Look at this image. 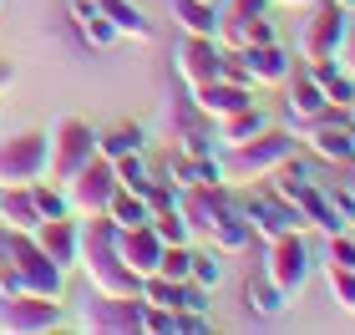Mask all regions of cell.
Instances as JSON below:
<instances>
[{"label": "cell", "mask_w": 355, "mask_h": 335, "mask_svg": "<svg viewBox=\"0 0 355 335\" xmlns=\"http://www.w3.org/2000/svg\"><path fill=\"white\" fill-rule=\"evenodd\" d=\"M10 82H15V67H10L6 56H0V92H10Z\"/></svg>", "instance_id": "ab89813d"}, {"label": "cell", "mask_w": 355, "mask_h": 335, "mask_svg": "<svg viewBox=\"0 0 355 335\" xmlns=\"http://www.w3.org/2000/svg\"><path fill=\"white\" fill-rule=\"evenodd\" d=\"M96 157V127L82 117H61L51 127V153H46V178L67 188L76 178V168H87Z\"/></svg>", "instance_id": "277c9868"}, {"label": "cell", "mask_w": 355, "mask_h": 335, "mask_svg": "<svg viewBox=\"0 0 355 335\" xmlns=\"http://www.w3.org/2000/svg\"><path fill=\"white\" fill-rule=\"evenodd\" d=\"M188 280H198V284H208V290H214V284L223 280V264H218V249L214 254H203V249H193V275Z\"/></svg>", "instance_id": "d6a6232c"}, {"label": "cell", "mask_w": 355, "mask_h": 335, "mask_svg": "<svg viewBox=\"0 0 355 335\" xmlns=\"http://www.w3.org/2000/svg\"><path fill=\"white\" fill-rule=\"evenodd\" d=\"M335 67L355 76V10H350V21H345V36H340V51H335Z\"/></svg>", "instance_id": "8d00e7d4"}, {"label": "cell", "mask_w": 355, "mask_h": 335, "mask_svg": "<svg viewBox=\"0 0 355 335\" xmlns=\"http://www.w3.org/2000/svg\"><path fill=\"white\" fill-rule=\"evenodd\" d=\"M239 209H244L249 229L259 234L264 244H269V239H279V234H295V229L304 234V229H310V223H304V214H300L289 198H279L274 188H269V194H254V198H244Z\"/></svg>", "instance_id": "8fae6325"}, {"label": "cell", "mask_w": 355, "mask_h": 335, "mask_svg": "<svg viewBox=\"0 0 355 335\" xmlns=\"http://www.w3.org/2000/svg\"><path fill=\"white\" fill-rule=\"evenodd\" d=\"M117 254H122V264L132 269L137 280H148V275H157L163 239L153 234V223H142V229H117Z\"/></svg>", "instance_id": "2e32d148"}, {"label": "cell", "mask_w": 355, "mask_h": 335, "mask_svg": "<svg viewBox=\"0 0 355 335\" xmlns=\"http://www.w3.org/2000/svg\"><path fill=\"white\" fill-rule=\"evenodd\" d=\"M76 269L87 275L92 295H117V300H137L142 295V280L122 264V254H117V223H112L107 214L102 218H82Z\"/></svg>", "instance_id": "6da1fadb"}, {"label": "cell", "mask_w": 355, "mask_h": 335, "mask_svg": "<svg viewBox=\"0 0 355 335\" xmlns=\"http://www.w3.org/2000/svg\"><path fill=\"white\" fill-rule=\"evenodd\" d=\"M82 330H92V335H142V300L92 295L82 305Z\"/></svg>", "instance_id": "7c38bea8"}, {"label": "cell", "mask_w": 355, "mask_h": 335, "mask_svg": "<svg viewBox=\"0 0 355 335\" xmlns=\"http://www.w3.org/2000/svg\"><path fill=\"white\" fill-rule=\"evenodd\" d=\"M46 153H51V132H10L0 137V188H31L46 178Z\"/></svg>", "instance_id": "5b68a950"}, {"label": "cell", "mask_w": 355, "mask_h": 335, "mask_svg": "<svg viewBox=\"0 0 355 335\" xmlns=\"http://www.w3.org/2000/svg\"><path fill=\"white\" fill-rule=\"evenodd\" d=\"M244 295H249V310L259 315V320H279V315L289 310V295H284V290H279V284H274L269 275H254Z\"/></svg>", "instance_id": "d4e9b609"}, {"label": "cell", "mask_w": 355, "mask_h": 335, "mask_svg": "<svg viewBox=\"0 0 355 335\" xmlns=\"http://www.w3.org/2000/svg\"><path fill=\"white\" fill-rule=\"evenodd\" d=\"M264 127H274V122H269L264 112H259V107L249 102V107H239V112H229V117H218V142H223V148H239V142L259 137Z\"/></svg>", "instance_id": "44dd1931"}, {"label": "cell", "mask_w": 355, "mask_h": 335, "mask_svg": "<svg viewBox=\"0 0 355 335\" xmlns=\"http://www.w3.org/2000/svg\"><path fill=\"white\" fill-rule=\"evenodd\" d=\"M325 194H330L335 209H340V218L355 223V194H350V183H335V188H325Z\"/></svg>", "instance_id": "74e56055"}, {"label": "cell", "mask_w": 355, "mask_h": 335, "mask_svg": "<svg viewBox=\"0 0 355 335\" xmlns=\"http://www.w3.org/2000/svg\"><path fill=\"white\" fill-rule=\"evenodd\" d=\"M31 194H36V209H41V218H61V214H71L67 188H61V183H51V178L31 183Z\"/></svg>", "instance_id": "1f68e13d"}, {"label": "cell", "mask_w": 355, "mask_h": 335, "mask_svg": "<svg viewBox=\"0 0 355 335\" xmlns=\"http://www.w3.org/2000/svg\"><path fill=\"white\" fill-rule=\"evenodd\" d=\"M0 223L15 234H36L41 229V209L31 188H0Z\"/></svg>", "instance_id": "d6986e66"}, {"label": "cell", "mask_w": 355, "mask_h": 335, "mask_svg": "<svg viewBox=\"0 0 355 335\" xmlns=\"http://www.w3.org/2000/svg\"><path fill=\"white\" fill-rule=\"evenodd\" d=\"M269 6H284V10H310L315 0H269Z\"/></svg>", "instance_id": "60d3db41"}, {"label": "cell", "mask_w": 355, "mask_h": 335, "mask_svg": "<svg viewBox=\"0 0 355 335\" xmlns=\"http://www.w3.org/2000/svg\"><path fill=\"white\" fill-rule=\"evenodd\" d=\"M173 21L183 26V36H214L218 41V6H203V0H173Z\"/></svg>", "instance_id": "cb8c5ba5"}, {"label": "cell", "mask_w": 355, "mask_h": 335, "mask_svg": "<svg viewBox=\"0 0 355 335\" xmlns=\"http://www.w3.org/2000/svg\"><path fill=\"white\" fill-rule=\"evenodd\" d=\"M0 10H6V0H0Z\"/></svg>", "instance_id": "f6af8a7d"}, {"label": "cell", "mask_w": 355, "mask_h": 335, "mask_svg": "<svg viewBox=\"0 0 355 335\" xmlns=\"http://www.w3.org/2000/svg\"><path fill=\"white\" fill-rule=\"evenodd\" d=\"M350 194H355V183H350Z\"/></svg>", "instance_id": "bcb514c9"}, {"label": "cell", "mask_w": 355, "mask_h": 335, "mask_svg": "<svg viewBox=\"0 0 355 335\" xmlns=\"http://www.w3.org/2000/svg\"><path fill=\"white\" fill-rule=\"evenodd\" d=\"M117 198V163L96 153L87 168H76V178L67 183V203L76 218H102Z\"/></svg>", "instance_id": "ba28073f"}, {"label": "cell", "mask_w": 355, "mask_h": 335, "mask_svg": "<svg viewBox=\"0 0 355 335\" xmlns=\"http://www.w3.org/2000/svg\"><path fill=\"white\" fill-rule=\"evenodd\" d=\"M335 6H340V10H355V0H335Z\"/></svg>", "instance_id": "b9f144b4"}, {"label": "cell", "mask_w": 355, "mask_h": 335, "mask_svg": "<svg viewBox=\"0 0 355 335\" xmlns=\"http://www.w3.org/2000/svg\"><path fill=\"white\" fill-rule=\"evenodd\" d=\"M188 97H193V107H198L208 122H218V117H229V112L249 107V102H254V92H249L244 82H229V76H214V82L193 87Z\"/></svg>", "instance_id": "9a60e30c"}, {"label": "cell", "mask_w": 355, "mask_h": 335, "mask_svg": "<svg viewBox=\"0 0 355 335\" xmlns=\"http://www.w3.org/2000/svg\"><path fill=\"white\" fill-rule=\"evenodd\" d=\"M153 234L163 239V244H193V234H188V223L183 214H178V203H168V209H153Z\"/></svg>", "instance_id": "f1b7e54d"}, {"label": "cell", "mask_w": 355, "mask_h": 335, "mask_svg": "<svg viewBox=\"0 0 355 335\" xmlns=\"http://www.w3.org/2000/svg\"><path fill=\"white\" fill-rule=\"evenodd\" d=\"M295 153H300V137L289 132V127H264L259 137L239 142V148H223L218 168H223V183H229V188H259Z\"/></svg>", "instance_id": "7a4b0ae2"}, {"label": "cell", "mask_w": 355, "mask_h": 335, "mask_svg": "<svg viewBox=\"0 0 355 335\" xmlns=\"http://www.w3.org/2000/svg\"><path fill=\"white\" fill-rule=\"evenodd\" d=\"M157 275L183 284L193 275V244H163V259H157Z\"/></svg>", "instance_id": "4dcf8cb0"}, {"label": "cell", "mask_w": 355, "mask_h": 335, "mask_svg": "<svg viewBox=\"0 0 355 335\" xmlns=\"http://www.w3.org/2000/svg\"><path fill=\"white\" fill-rule=\"evenodd\" d=\"M71 21H76V31H82V36L96 46V51L117 46V26H112L102 10H96V0H76V6H71Z\"/></svg>", "instance_id": "603a6c76"}, {"label": "cell", "mask_w": 355, "mask_h": 335, "mask_svg": "<svg viewBox=\"0 0 355 335\" xmlns=\"http://www.w3.org/2000/svg\"><path fill=\"white\" fill-rule=\"evenodd\" d=\"M325 290H330V300H335L345 315H355V269L325 264Z\"/></svg>", "instance_id": "f546056e"}, {"label": "cell", "mask_w": 355, "mask_h": 335, "mask_svg": "<svg viewBox=\"0 0 355 335\" xmlns=\"http://www.w3.org/2000/svg\"><path fill=\"white\" fill-rule=\"evenodd\" d=\"M67 310L61 300H41L26 290L0 295V335H46V330H67Z\"/></svg>", "instance_id": "8992f818"}, {"label": "cell", "mask_w": 355, "mask_h": 335, "mask_svg": "<svg viewBox=\"0 0 355 335\" xmlns=\"http://www.w3.org/2000/svg\"><path fill=\"white\" fill-rule=\"evenodd\" d=\"M218 10L239 15V21H254V15H269V0H229V6H218Z\"/></svg>", "instance_id": "f35d334b"}, {"label": "cell", "mask_w": 355, "mask_h": 335, "mask_svg": "<svg viewBox=\"0 0 355 335\" xmlns=\"http://www.w3.org/2000/svg\"><path fill=\"white\" fill-rule=\"evenodd\" d=\"M350 153H355V127H350Z\"/></svg>", "instance_id": "7bdbcfd3"}, {"label": "cell", "mask_w": 355, "mask_h": 335, "mask_svg": "<svg viewBox=\"0 0 355 335\" xmlns=\"http://www.w3.org/2000/svg\"><path fill=\"white\" fill-rule=\"evenodd\" d=\"M36 244L51 254V259L67 269H76V244H82V218L76 214H61V218H41V229H36Z\"/></svg>", "instance_id": "e0dca14e"}, {"label": "cell", "mask_w": 355, "mask_h": 335, "mask_svg": "<svg viewBox=\"0 0 355 335\" xmlns=\"http://www.w3.org/2000/svg\"><path fill=\"white\" fill-rule=\"evenodd\" d=\"M96 153L102 157H132V153H142V127L137 122H112L107 132H96Z\"/></svg>", "instance_id": "484cf974"}, {"label": "cell", "mask_w": 355, "mask_h": 335, "mask_svg": "<svg viewBox=\"0 0 355 335\" xmlns=\"http://www.w3.org/2000/svg\"><path fill=\"white\" fill-rule=\"evenodd\" d=\"M345 21H350V10H340L335 0H315V6L304 10V26H300V61L304 67L335 61L340 36H345Z\"/></svg>", "instance_id": "52a82bcc"}, {"label": "cell", "mask_w": 355, "mask_h": 335, "mask_svg": "<svg viewBox=\"0 0 355 335\" xmlns=\"http://www.w3.org/2000/svg\"><path fill=\"white\" fill-rule=\"evenodd\" d=\"M284 107H289V132H295V137H300L310 122H320V117L330 112L325 92H320V82L310 76V67H304V71H295V76L284 82Z\"/></svg>", "instance_id": "4fadbf2b"}, {"label": "cell", "mask_w": 355, "mask_h": 335, "mask_svg": "<svg viewBox=\"0 0 355 335\" xmlns=\"http://www.w3.org/2000/svg\"><path fill=\"white\" fill-rule=\"evenodd\" d=\"M269 41H279V36H274V21H269V15H254V21H244V46H269Z\"/></svg>", "instance_id": "d590c367"}, {"label": "cell", "mask_w": 355, "mask_h": 335, "mask_svg": "<svg viewBox=\"0 0 355 335\" xmlns=\"http://www.w3.org/2000/svg\"><path fill=\"white\" fill-rule=\"evenodd\" d=\"M300 142L310 148V157H320V163H335V168L355 163V153H350V112L345 107H330L320 122H310L300 132Z\"/></svg>", "instance_id": "30bf717a"}, {"label": "cell", "mask_w": 355, "mask_h": 335, "mask_svg": "<svg viewBox=\"0 0 355 335\" xmlns=\"http://www.w3.org/2000/svg\"><path fill=\"white\" fill-rule=\"evenodd\" d=\"M244 67H249V87H284L295 76V61L279 41L269 46H244Z\"/></svg>", "instance_id": "ac0fdd59"}, {"label": "cell", "mask_w": 355, "mask_h": 335, "mask_svg": "<svg viewBox=\"0 0 355 335\" xmlns=\"http://www.w3.org/2000/svg\"><path fill=\"white\" fill-rule=\"evenodd\" d=\"M310 244H304V234L295 229V234H279V239H269L264 244V275L279 284V290L295 300L304 284H310Z\"/></svg>", "instance_id": "9c48e42d"}, {"label": "cell", "mask_w": 355, "mask_h": 335, "mask_svg": "<svg viewBox=\"0 0 355 335\" xmlns=\"http://www.w3.org/2000/svg\"><path fill=\"white\" fill-rule=\"evenodd\" d=\"M249 239H254V229H249V218H244V209H223L218 214V223L208 229V244H214L218 254H244L249 249Z\"/></svg>", "instance_id": "ffe728a7"}, {"label": "cell", "mask_w": 355, "mask_h": 335, "mask_svg": "<svg viewBox=\"0 0 355 335\" xmlns=\"http://www.w3.org/2000/svg\"><path fill=\"white\" fill-rule=\"evenodd\" d=\"M310 76L320 82V92H325L330 107H350V102H355V76L340 71L335 61H320V67H310Z\"/></svg>", "instance_id": "4316f807"}, {"label": "cell", "mask_w": 355, "mask_h": 335, "mask_svg": "<svg viewBox=\"0 0 355 335\" xmlns=\"http://www.w3.org/2000/svg\"><path fill=\"white\" fill-rule=\"evenodd\" d=\"M203 6H223V0H203Z\"/></svg>", "instance_id": "ee69618b"}, {"label": "cell", "mask_w": 355, "mask_h": 335, "mask_svg": "<svg viewBox=\"0 0 355 335\" xmlns=\"http://www.w3.org/2000/svg\"><path fill=\"white\" fill-rule=\"evenodd\" d=\"M325 264L355 269V239H350V229H345V234H330V244H325Z\"/></svg>", "instance_id": "836d02e7"}, {"label": "cell", "mask_w": 355, "mask_h": 335, "mask_svg": "<svg viewBox=\"0 0 355 335\" xmlns=\"http://www.w3.org/2000/svg\"><path fill=\"white\" fill-rule=\"evenodd\" d=\"M96 10L117 26V36H127V41H153V21L132 6V0H96Z\"/></svg>", "instance_id": "7402d4cb"}, {"label": "cell", "mask_w": 355, "mask_h": 335, "mask_svg": "<svg viewBox=\"0 0 355 335\" xmlns=\"http://www.w3.org/2000/svg\"><path fill=\"white\" fill-rule=\"evenodd\" d=\"M10 259H15V290L41 295V300H67V269L36 244V234L10 229Z\"/></svg>", "instance_id": "3957f363"}, {"label": "cell", "mask_w": 355, "mask_h": 335, "mask_svg": "<svg viewBox=\"0 0 355 335\" xmlns=\"http://www.w3.org/2000/svg\"><path fill=\"white\" fill-rule=\"evenodd\" d=\"M107 218L117 223V229H142V223L153 218V203H148V198H137V194H127V188H117V198H112Z\"/></svg>", "instance_id": "83f0119b"}, {"label": "cell", "mask_w": 355, "mask_h": 335, "mask_svg": "<svg viewBox=\"0 0 355 335\" xmlns=\"http://www.w3.org/2000/svg\"><path fill=\"white\" fill-rule=\"evenodd\" d=\"M223 67V46L214 36H183L178 41V76H183V87H203V82H214Z\"/></svg>", "instance_id": "5bb4252c"}, {"label": "cell", "mask_w": 355, "mask_h": 335, "mask_svg": "<svg viewBox=\"0 0 355 335\" xmlns=\"http://www.w3.org/2000/svg\"><path fill=\"white\" fill-rule=\"evenodd\" d=\"M15 290V259H10V229L0 223V295Z\"/></svg>", "instance_id": "e575fe53"}]
</instances>
